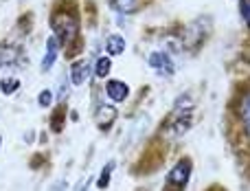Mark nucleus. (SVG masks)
Masks as SVG:
<instances>
[{
    "instance_id": "3",
    "label": "nucleus",
    "mask_w": 250,
    "mask_h": 191,
    "mask_svg": "<svg viewBox=\"0 0 250 191\" xmlns=\"http://www.w3.org/2000/svg\"><path fill=\"white\" fill-rule=\"evenodd\" d=\"M149 66L154 68L156 75H160V77H171V75L176 73V64H173V60L165 51H154L151 53L149 55Z\"/></svg>"
},
{
    "instance_id": "15",
    "label": "nucleus",
    "mask_w": 250,
    "mask_h": 191,
    "mask_svg": "<svg viewBox=\"0 0 250 191\" xmlns=\"http://www.w3.org/2000/svg\"><path fill=\"white\" fill-rule=\"evenodd\" d=\"M18 88H20V82L13 79V77H7V79L0 82V92H2V95H13Z\"/></svg>"
},
{
    "instance_id": "19",
    "label": "nucleus",
    "mask_w": 250,
    "mask_h": 191,
    "mask_svg": "<svg viewBox=\"0 0 250 191\" xmlns=\"http://www.w3.org/2000/svg\"><path fill=\"white\" fill-rule=\"evenodd\" d=\"M64 189H66V183H64V180H60V183H57V185H55V187H53L51 191H64Z\"/></svg>"
},
{
    "instance_id": "1",
    "label": "nucleus",
    "mask_w": 250,
    "mask_h": 191,
    "mask_svg": "<svg viewBox=\"0 0 250 191\" xmlns=\"http://www.w3.org/2000/svg\"><path fill=\"white\" fill-rule=\"evenodd\" d=\"M211 33V18L208 16H202L198 18L195 22H191V26L187 29L185 33V44L189 48H198L200 44L207 40V35Z\"/></svg>"
},
{
    "instance_id": "7",
    "label": "nucleus",
    "mask_w": 250,
    "mask_h": 191,
    "mask_svg": "<svg viewBox=\"0 0 250 191\" xmlns=\"http://www.w3.org/2000/svg\"><path fill=\"white\" fill-rule=\"evenodd\" d=\"M105 95H108L112 101H117V104H119V101L127 99L129 88H127V84L119 82V79H110V82L105 84Z\"/></svg>"
},
{
    "instance_id": "9",
    "label": "nucleus",
    "mask_w": 250,
    "mask_h": 191,
    "mask_svg": "<svg viewBox=\"0 0 250 191\" xmlns=\"http://www.w3.org/2000/svg\"><path fill=\"white\" fill-rule=\"evenodd\" d=\"M114 119H117V108H114V106L104 104V106H99V108H97V112H95V121L99 123L101 127L112 126Z\"/></svg>"
},
{
    "instance_id": "5",
    "label": "nucleus",
    "mask_w": 250,
    "mask_h": 191,
    "mask_svg": "<svg viewBox=\"0 0 250 191\" xmlns=\"http://www.w3.org/2000/svg\"><path fill=\"white\" fill-rule=\"evenodd\" d=\"M191 121H193L191 112H178V119L169 121V126H167V136H169V139H178V136H182V134H185V132L191 127Z\"/></svg>"
},
{
    "instance_id": "14",
    "label": "nucleus",
    "mask_w": 250,
    "mask_h": 191,
    "mask_svg": "<svg viewBox=\"0 0 250 191\" xmlns=\"http://www.w3.org/2000/svg\"><path fill=\"white\" fill-rule=\"evenodd\" d=\"M112 170H114V163L110 161L108 165L101 170V176H99V180H97V187L99 189H105L110 185V178H112Z\"/></svg>"
},
{
    "instance_id": "4",
    "label": "nucleus",
    "mask_w": 250,
    "mask_h": 191,
    "mask_svg": "<svg viewBox=\"0 0 250 191\" xmlns=\"http://www.w3.org/2000/svg\"><path fill=\"white\" fill-rule=\"evenodd\" d=\"M189 176H191V161L189 158H182V161H178V165L169 171L167 185H176L178 189H182L189 183Z\"/></svg>"
},
{
    "instance_id": "2",
    "label": "nucleus",
    "mask_w": 250,
    "mask_h": 191,
    "mask_svg": "<svg viewBox=\"0 0 250 191\" xmlns=\"http://www.w3.org/2000/svg\"><path fill=\"white\" fill-rule=\"evenodd\" d=\"M51 24L55 26V33H57V40H70L75 33H77V20L75 16H68V13H53V20Z\"/></svg>"
},
{
    "instance_id": "8",
    "label": "nucleus",
    "mask_w": 250,
    "mask_h": 191,
    "mask_svg": "<svg viewBox=\"0 0 250 191\" xmlns=\"http://www.w3.org/2000/svg\"><path fill=\"white\" fill-rule=\"evenodd\" d=\"M57 51H60V40H57V35H51L46 40V53H44V60H42V70H48L55 64Z\"/></svg>"
},
{
    "instance_id": "12",
    "label": "nucleus",
    "mask_w": 250,
    "mask_h": 191,
    "mask_svg": "<svg viewBox=\"0 0 250 191\" xmlns=\"http://www.w3.org/2000/svg\"><path fill=\"white\" fill-rule=\"evenodd\" d=\"M112 7L119 13H134L141 9V0H112Z\"/></svg>"
},
{
    "instance_id": "18",
    "label": "nucleus",
    "mask_w": 250,
    "mask_h": 191,
    "mask_svg": "<svg viewBox=\"0 0 250 191\" xmlns=\"http://www.w3.org/2000/svg\"><path fill=\"white\" fill-rule=\"evenodd\" d=\"M66 92H68V77H62V82H60V95H57V99H64L66 97Z\"/></svg>"
},
{
    "instance_id": "13",
    "label": "nucleus",
    "mask_w": 250,
    "mask_h": 191,
    "mask_svg": "<svg viewBox=\"0 0 250 191\" xmlns=\"http://www.w3.org/2000/svg\"><path fill=\"white\" fill-rule=\"evenodd\" d=\"M110 68H112V62H110V57H108V55H105V57H99V60H97V64H95V75L104 79V77H108Z\"/></svg>"
},
{
    "instance_id": "17",
    "label": "nucleus",
    "mask_w": 250,
    "mask_h": 191,
    "mask_svg": "<svg viewBox=\"0 0 250 191\" xmlns=\"http://www.w3.org/2000/svg\"><path fill=\"white\" fill-rule=\"evenodd\" d=\"M242 16H244V22L250 26V0H242Z\"/></svg>"
},
{
    "instance_id": "10",
    "label": "nucleus",
    "mask_w": 250,
    "mask_h": 191,
    "mask_svg": "<svg viewBox=\"0 0 250 191\" xmlns=\"http://www.w3.org/2000/svg\"><path fill=\"white\" fill-rule=\"evenodd\" d=\"M239 121H242L244 130L250 134V92H246L239 101Z\"/></svg>"
},
{
    "instance_id": "11",
    "label": "nucleus",
    "mask_w": 250,
    "mask_h": 191,
    "mask_svg": "<svg viewBox=\"0 0 250 191\" xmlns=\"http://www.w3.org/2000/svg\"><path fill=\"white\" fill-rule=\"evenodd\" d=\"M105 51H108V55H112V57L121 55L125 51V40L121 35H110V38L105 40Z\"/></svg>"
},
{
    "instance_id": "6",
    "label": "nucleus",
    "mask_w": 250,
    "mask_h": 191,
    "mask_svg": "<svg viewBox=\"0 0 250 191\" xmlns=\"http://www.w3.org/2000/svg\"><path fill=\"white\" fill-rule=\"evenodd\" d=\"M90 73H92V64H90V60H79V62H75L73 66H70V84L73 86H82V84H86V79L90 77Z\"/></svg>"
},
{
    "instance_id": "20",
    "label": "nucleus",
    "mask_w": 250,
    "mask_h": 191,
    "mask_svg": "<svg viewBox=\"0 0 250 191\" xmlns=\"http://www.w3.org/2000/svg\"><path fill=\"white\" fill-rule=\"evenodd\" d=\"M0 141H2V136H0Z\"/></svg>"
},
{
    "instance_id": "16",
    "label": "nucleus",
    "mask_w": 250,
    "mask_h": 191,
    "mask_svg": "<svg viewBox=\"0 0 250 191\" xmlns=\"http://www.w3.org/2000/svg\"><path fill=\"white\" fill-rule=\"evenodd\" d=\"M51 101H53V92L51 90H42V92H40L38 104L42 106V108H48V106H51Z\"/></svg>"
}]
</instances>
